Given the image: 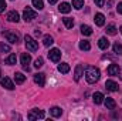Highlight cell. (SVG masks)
<instances>
[{
    "mask_svg": "<svg viewBox=\"0 0 122 121\" xmlns=\"http://www.w3.org/2000/svg\"><path fill=\"white\" fill-rule=\"evenodd\" d=\"M85 78L90 84H94L99 80V70L95 67H87L85 70Z\"/></svg>",
    "mask_w": 122,
    "mask_h": 121,
    "instance_id": "cell-1",
    "label": "cell"
},
{
    "mask_svg": "<svg viewBox=\"0 0 122 121\" xmlns=\"http://www.w3.org/2000/svg\"><path fill=\"white\" fill-rule=\"evenodd\" d=\"M24 41H26V47H27V50H30V51H37L38 44H37V41H36L31 36H26V37H24Z\"/></svg>",
    "mask_w": 122,
    "mask_h": 121,
    "instance_id": "cell-2",
    "label": "cell"
},
{
    "mask_svg": "<svg viewBox=\"0 0 122 121\" xmlns=\"http://www.w3.org/2000/svg\"><path fill=\"white\" fill-rule=\"evenodd\" d=\"M44 111L43 110H37V108H34V110H31L30 113H29V120H38V118H44Z\"/></svg>",
    "mask_w": 122,
    "mask_h": 121,
    "instance_id": "cell-3",
    "label": "cell"
},
{
    "mask_svg": "<svg viewBox=\"0 0 122 121\" xmlns=\"http://www.w3.org/2000/svg\"><path fill=\"white\" fill-rule=\"evenodd\" d=\"M36 16H37V13L30 9V7H26L24 9V11H23V19L26 20V22H31L33 19H36Z\"/></svg>",
    "mask_w": 122,
    "mask_h": 121,
    "instance_id": "cell-4",
    "label": "cell"
},
{
    "mask_svg": "<svg viewBox=\"0 0 122 121\" xmlns=\"http://www.w3.org/2000/svg\"><path fill=\"white\" fill-rule=\"evenodd\" d=\"M48 57H50V60L53 61V63H58L61 59V51L58 49H53V50H50Z\"/></svg>",
    "mask_w": 122,
    "mask_h": 121,
    "instance_id": "cell-5",
    "label": "cell"
},
{
    "mask_svg": "<svg viewBox=\"0 0 122 121\" xmlns=\"http://www.w3.org/2000/svg\"><path fill=\"white\" fill-rule=\"evenodd\" d=\"M20 60H21V66H23V68L29 71V64H30V61H31V56L30 54H27V53H23L21 57H20Z\"/></svg>",
    "mask_w": 122,
    "mask_h": 121,
    "instance_id": "cell-6",
    "label": "cell"
},
{
    "mask_svg": "<svg viewBox=\"0 0 122 121\" xmlns=\"http://www.w3.org/2000/svg\"><path fill=\"white\" fill-rule=\"evenodd\" d=\"M34 83L38 84L40 87H43V86L46 84V76H44L43 73H37V74H34Z\"/></svg>",
    "mask_w": 122,
    "mask_h": 121,
    "instance_id": "cell-7",
    "label": "cell"
},
{
    "mask_svg": "<svg viewBox=\"0 0 122 121\" xmlns=\"http://www.w3.org/2000/svg\"><path fill=\"white\" fill-rule=\"evenodd\" d=\"M4 37H6L7 41H10L11 44H14V43L19 41V36H17L16 33H11V31H6V33H4Z\"/></svg>",
    "mask_w": 122,
    "mask_h": 121,
    "instance_id": "cell-8",
    "label": "cell"
},
{
    "mask_svg": "<svg viewBox=\"0 0 122 121\" xmlns=\"http://www.w3.org/2000/svg\"><path fill=\"white\" fill-rule=\"evenodd\" d=\"M7 20L11 22V23H17L20 20V16H19V13L16 10H13V11H9L7 13Z\"/></svg>",
    "mask_w": 122,
    "mask_h": 121,
    "instance_id": "cell-9",
    "label": "cell"
},
{
    "mask_svg": "<svg viewBox=\"0 0 122 121\" xmlns=\"http://www.w3.org/2000/svg\"><path fill=\"white\" fill-rule=\"evenodd\" d=\"M119 73H121V68H119L118 64H111L108 67V74L109 76H118Z\"/></svg>",
    "mask_w": 122,
    "mask_h": 121,
    "instance_id": "cell-10",
    "label": "cell"
},
{
    "mask_svg": "<svg viewBox=\"0 0 122 121\" xmlns=\"http://www.w3.org/2000/svg\"><path fill=\"white\" fill-rule=\"evenodd\" d=\"M98 47H99L101 50H107V49L109 47V40H108L107 37H101V38L98 40Z\"/></svg>",
    "mask_w": 122,
    "mask_h": 121,
    "instance_id": "cell-11",
    "label": "cell"
},
{
    "mask_svg": "<svg viewBox=\"0 0 122 121\" xmlns=\"http://www.w3.org/2000/svg\"><path fill=\"white\" fill-rule=\"evenodd\" d=\"M1 86H3L4 88H7V90H13V88H14V84H13V81H11L9 77L1 78Z\"/></svg>",
    "mask_w": 122,
    "mask_h": 121,
    "instance_id": "cell-12",
    "label": "cell"
},
{
    "mask_svg": "<svg viewBox=\"0 0 122 121\" xmlns=\"http://www.w3.org/2000/svg\"><path fill=\"white\" fill-rule=\"evenodd\" d=\"M94 20H95V24H97V26H99V27L105 24V16H104L102 13H97Z\"/></svg>",
    "mask_w": 122,
    "mask_h": 121,
    "instance_id": "cell-13",
    "label": "cell"
},
{
    "mask_svg": "<svg viewBox=\"0 0 122 121\" xmlns=\"http://www.w3.org/2000/svg\"><path fill=\"white\" fill-rule=\"evenodd\" d=\"M82 66L81 64H78L77 67H75V73H74V80L75 81H80L81 80V77H82Z\"/></svg>",
    "mask_w": 122,
    "mask_h": 121,
    "instance_id": "cell-14",
    "label": "cell"
},
{
    "mask_svg": "<svg viewBox=\"0 0 122 121\" xmlns=\"http://www.w3.org/2000/svg\"><path fill=\"white\" fill-rule=\"evenodd\" d=\"M105 87H107V90H109V91H118V84L114 80H107Z\"/></svg>",
    "mask_w": 122,
    "mask_h": 121,
    "instance_id": "cell-15",
    "label": "cell"
},
{
    "mask_svg": "<svg viewBox=\"0 0 122 121\" xmlns=\"http://www.w3.org/2000/svg\"><path fill=\"white\" fill-rule=\"evenodd\" d=\"M104 98H105V97H104L102 93H95V94L92 95V100H94L95 104H102V103H104Z\"/></svg>",
    "mask_w": 122,
    "mask_h": 121,
    "instance_id": "cell-16",
    "label": "cell"
},
{
    "mask_svg": "<svg viewBox=\"0 0 122 121\" xmlns=\"http://www.w3.org/2000/svg\"><path fill=\"white\" fill-rule=\"evenodd\" d=\"M14 81H16L17 84H23V83L26 81V76H24L23 73H16V74H14Z\"/></svg>",
    "mask_w": 122,
    "mask_h": 121,
    "instance_id": "cell-17",
    "label": "cell"
},
{
    "mask_svg": "<svg viewBox=\"0 0 122 121\" xmlns=\"http://www.w3.org/2000/svg\"><path fill=\"white\" fill-rule=\"evenodd\" d=\"M58 10H60L61 13H70L71 11V6L68 4V3H61L60 6H58Z\"/></svg>",
    "mask_w": 122,
    "mask_h": 121,
    "instance_id": "cell-18",
    "label": "cell"
},
{
    "mask_svg": "<svg viewBox=\"0 0 122 121\" xmlns=\"http://www.w3.org/2000/svg\"><path fill=\"white\" fill-rule=\"evenodd\" d=\"M54 43V38L50 36V34H47V36H44V38H43V44L46 46V47H50L51 44Z\"/></svg>",
    "mask_w": 122,
    "mask_h": 121,
    "instance_id": "cell-19",
    "label": "cell"
},
{
    "mask_svg": "<svg viewBox=\"0 0 122 121\" xmlns=\"http://www.w3.org/2000/svg\"><path fill=\"white\" fill-rule=\"evenodd\" d=\"M105 105H107L108 110H114L117 104H115V101H114L111 97H107V98H105Z\"/></svg>",
    "mask_w": 122,
    "mask_h": 121,
    "instance_id": "cell-20",
    "label": "cell"
},
{
    "mask_svg": "<svg viewBox=\"0 0 122 121\" xmlns=\"http://www.w3.org/2000/svg\"><path fill=\"white\" fill-rule=\"evenodd\" d=\"M58 71L62 73V74H67L70 71V64L68 63H61L60 66H58Z\"/></svg>",
    "mask_w": 122,
    "mask_h": 121,
    "instance_id": "cell-21",
    "label": "cell"
},
{
    "mask_svg": "<svg viewBox=\"0 0 122 121\" xmlns=\"http://www.w3.org/2000/svg\"><path fill=\"white\" fill-rule=\"evenodd\" d=\"M80 49H81V50H84V51H88V50L91 49L90 41H88V40H82V41H80Z\"/></svg>",
    "mask_w": 122,
    "mask_h": 121,
    "instance_id": "cell-22",
    "label": "cell"
},
{
    "mask_svg": "<svg viewBox=\"0 0 122 121\" xmlns=\"http://www.w3.org/2000/svg\"><path fill=\"white\" fill-rule=\"evenodd\" d=\"M81 33H82L84 36H91L92 29L90 27V26H87V24H82V26H81Z\"/></svg>",
    "mask_w": 122,
    "mask_h": 121,
    "instance_id": "cell-23",
    "label": "cell"
},
{
    "mask_svg": "<svg viewBox=\"0 0 122 121\" xmlns=\"http://www.w3.org/2000/svg\"><path fill=\"white\" fill-rule=\"evenodd\" d=\"M62 22H64V24H65L67 29H72V27H74V20H72L71 17H64Z\"/></svg>",
    "mask_w": 122,
    "mask_h": 121,
    "instance_id": "cell-24",
    "label": "cell"
},
{
    "mask_svg": "<svg viewBox=\"0 0 122 121\" xmlns=\"http://www.w3.org/2000/svg\"><path fill=\"white\" fill-rule=\"evenodd\" d=\"M50 113H51V116H53V117H61L62 110H61L60 107H53V108L50 110Z\"/></svg>",
    "mask_w": 122,
    "mask_h": 121,
    "instance_id": "cell-25",
    "label": "cell"
},
{
    "mask_svg": "<svg viewBox=\"0 0 122 121\" xmlns=\"http://www.w3.org/2000/svg\"><path fill=\"white\" fill-rule=\"evenodd\" d=\"M16 61H17L16 54H10V56L4 60V63H6V64H9V66H13V64H16Z\"/></svg>",
    "mask_w": 122,
    "mask_h": 121,
    "instance_id": "cell-26",
    "label": "cell"
},
{
    "mask_svg": "<svg viewBox=\"0 0 122 121\" xmlns=\"http://www.w3.org/2000/svg\"><path fill=\"white\" fill-rule=\"evenodd\" d=\"M72 7L77 9V10L82 9L84 7V0H72Z\"/></svg>",
    "mask_w": 122,
    "mask_h": 121,
    "instance_id": "cell-27",
    "label": "cell"
},
{
    "mask_svg": "<svg viewBox=\"0 0 122 121\" xmlns=\"http://www.w3.org/2000/svg\"><path fill=\"white\" fill-rule=\"evenodd\" d=\"M33 6H34L37 10H43L44 3H43V0H33Z\"/></svg>",
    "mask_w": 122,
    "mask_h": 121,
    "instance_id": "cell-28",
    "label": "cell"
},
{
    "mask_svg": "<svg viewBox=\"0 0 122 121\" xmlns=\"http://www.w3.org/2000/svg\"><path fill=\"white\" fill-rule=\"evenodd\" d=\"M107 33H108V34H111V36H115V34H117V27H115L114 24L107 26Z\"/></svg>",
    "mask_w": 122,
    "mask_h": 121,
    "instance_id": "cell-29",
    "label": "cell"
},
{
    "mask_svg": "<svg viewBox=\"0 0 122 121\" xmlns=\"http://www.w3.org/2000/svg\"><path fill=\"white\" fill-rule=\"evenodd\" d=\"M112 49H114V53H117V54H122V44H119V43H115Z\"/></svg>",
    "mask_w": 122,
    "mask_h": 121,
    "instance_id": "cell-30",
    "label": "cell"
},
{
    "mask_svg": "<svg viewBox=\"0 0 122 121\" xmlns=\"http://www.w3.org/2000/svg\"><path fill=\"white\" fill-rule=\"evenodd\" d=\"M43 64H44V60H43L41 57H38L37 60L34 61V67H36V68H40V67H43Z\"/></svg>",
    "mask_w": 122,
    "mask_h": 121,
    "instance_id": "cell-31",
    "label": "cell"
},
{
    "mask_svg": "<svg viewBox=\"0 0 122 121\" xmlns=\"http://www.w3.org/2000/svg\"><path fill=\"white\" fill-rule=\"evenodd\" d=\"M0 50H1V51H6V53H9V51H10V46L0 43Z\"/></svg>",
    "mask_w": 122,
    "mask_h": 121,
    "instance_id": "cell-32",
    "label": "cell"
},
{
    "mask_svg": "<svg viewBox=\"0 0 122 121\" xmlns=\"http://www.w3.org/2000/svg\"><path fill=\"white\" fill-rule=\"evenodd\" d=\"M4 9H6V0H0V14L4 11Z\"/></svg>",
    "mask_w": 122,
    "mask_h": 121,
    "instance_id": "cell-33",
    "label": "cell"
},
{
    "mask_svg": "<svg viewBox=\"0 0 122 121\" xmlns=\"http://www.w3.org/2000/svg\"><path fill=\"white\" fill-rule=\"evenodd\" d=\"M94 1H95V4H97L98 7H102L104 3H105V0H94Z\"/></svg>",
    "mask_w": 122,
    "mask_h": 121,
    "instance_id": "cell-34",
    "label": "cell"
},
{
    "mask_svg": "<svg viewBox=\"0 0 122 121\" xmlns=\"http://www.w3.org/2000/svg\"><path fill=\"white\" fill-rule=\"evenodd\" d=\"M117 10H118V13H119V14H122V1L119 3V4H118V7H117Z\"/></svg>",
    "mask_w": 122,
    "mask_h": 121,
    "instance_id": "cell-35",
    "label": "cell"
},
{
    "mask_svg": "<svg viewBox=\"0 0 122 121\" xmlns=\"http://www.w3.org/2000/svg\"><path fill=\"white\" fill-rule=\"evenodd\" d=\"M34 34H36L37 37H40V36H41V31H40V30H36V31H34Z\"/></svg>",
    "mask_w": 122,
    "mask_h": 121,
    "instance_id": "cell-36",
    "label": "cell"
},
{
    "mask_svg": "<svg viewBox=\"0 0 122 121\" xmlns=\"http://www.w3.org/2000/svg\"><path fill=\"white\" fill-rule=\"evenodd\" d=\"M48 3H50V4H56V3H57V0H48Z\"/></svg>",
    "mask_w": 122,
    "mask_h": 121,
    "instance_id": "cell-37",
    "label": "cell"
},
{
    "mask_svg": "<svg viewBox=\"0 0 122 121\" xmlns=\"http://www.w3.org/2000/svg\"><path fill=\"white\" fill-rule=\"evenodd\" d=\"M121 33H122V26H121Z\"/></svg>",
    "mask_w": 122,
    "mask_h": 121,
    "instance_id": "cell-38",
    "label": "cell"
}]
</instances>
